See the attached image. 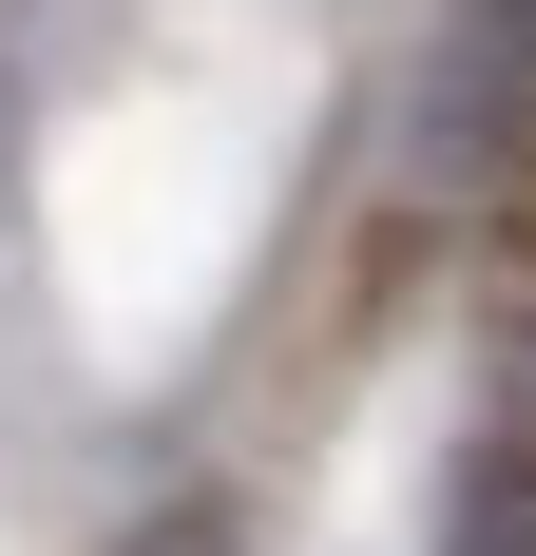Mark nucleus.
I'll return each instance as SVG.
<instances>
[{"label":"nucleus","instance_id":"nucleus-1","mask_svg":"<svg viewBox=\"0 0 536 556\" xmlns=\"http://www.w3.org/2000/svg\"><path fill=\"white\" fill-rule=\"evenodd\" d=\"M536 173V0H460L422 58V192H498Z\"/></svg>","mask_w":536,"mask_h":556},{"label":"nucleus","instance_id":"nucleus-2","mask_svg":"<svg viewBox=\"0 0 536 556\" xmlns=\"http://www.w3.org/2000/svg\"><path fill=\"white\" fill-rule=\"evenodd\" d=\"M115 556H250V538H230V500H173V518H135Z\"/></svg>","mask_w":536,"mask_h":556}]
</instances>
